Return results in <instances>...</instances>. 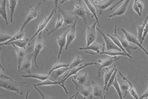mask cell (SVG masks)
<instances>
[{
  "mask_svg": "<svg viewBox=\"0 0 148 99\" xmlns=\"http://www.w3.org/2000/svg\"><path fill=\"white\" fill-rule=\"evenodd\" d=\"M86 99V98H84V99Z\"/></svg>",
  "mask_w": 148,
  "mask_h": 99,
  "instance_id": "cell-52",
  "label": "cell"
},
{
  "mask_svg": "<svg viewBox=\"0 0 148 99\" xmlns=\"http://www.w3.org/2000/svg\"><path fill=\"white\" fill-rule=\"evenodd\" d=\"M119 59L120 57H109L104 59H99L97 62L98 70L99 73L101 71V69L103 68H108Z\"/></svg>",
  "mask_w": 148,
  "mask_h": 99,
  "instance_id": "cell-14",
  "label": "cell"
},
{
  "mask_svg": "<svg viewBox=\"0 0 148 99\" xmlns=\"http://www.w3.org/2000/svg\"><path fill=\"white\" fill-rule=\"evenodd\" d=\"M117 72H118V70H117V69H116V70H115L114 73L113 74V75H112V76L110 79L109 81L108 85H107V88H106V91H108L110 87V86H112V84H113V83L114 82L115 79L116 78V74H117Z\"/></svg>",
  "mask_w": 148,
  "mask_h": 99,
  "instance_id": "cell-42",
  "label": "cell"
},
{
  "mask_svg": "<svg viewBox=\"0 0 148 99\" xmlns=\"http://www.w3.org/2000/svg\"><path fill=\"white\" fill-rule=\"evenodd\" d=\"M69 66V64H66V63H55L52 68L50 69L49 72L48 73L49 76H51V74L53 73L54 71L57 70H59L62 68H68Z\"/></svg>",
  "mask_w": 148,
  "mask_h": 99,
  "instance_id": "cell-37",
  "label": "cell"
},
{
  "mask_svg": "<svg viewBox=\"0 0 148 99\" xmlns=\"http://www.w3.org/2000/svg\"><path fill=\"white\" fill-rule=\"evenodd\" d=\"M28 42L24 39H21V40H17L16 41L12 42L11 43H8L6 44H5L4 46H8V45H11L12 46H15L17 48H19L21 49H26V47L27 46Z\"/></svg>",
  "mask_w": 148,
  "mask_h": 99,
  "instance_id": "cell-31",
  "label": "cell"
},
{
  "mask_svg": "<svg viewBox=\"0 0 148 99\" xmlns=\"http://www.w3.org/2000/svg\"><path fill=\"white\" fill-rule=\"evenodd\" d=\"M97 31L99 32V33L101 34L103 40H104V44L106 45V50L107 51H119V52H122L121 49L118 46H116L115 44L108 37L107 34H106L105 33H103L101 30H100L98 28H97Z\"/></svg>",
  "mask_w": 148,
  "mask_h": 99,
  "instance_id": "cell-12",
  "label": "cell"
},
{
  "mask_svg": "<svg viewBox=\"0 0 148 99\" xmlns=\"http://www.w3.org/2000/svg\"><path fill=\"white\" fill-rule=\"evenodd\" d=\"M148 98V90H147V91L144 93L140 97V99H147Z\"/></svg>",
  "mask_w": 148,
  "mask_h": 99,
  "instance_id": "cell-47",
  "label": "cell"
},
{
  "mask_svg": "<svg viewBox=\"0 0 148 99\" xmlns=\"http://www.w3.org/2000/svg\"><path fill=\"white\" fill-rule=\"evenodd\" d=\"M14 80H0V87L2 89H5L8 91H12L14 93L18 94L20 96L23 95V91L18 86H17L15 84V81Z\"/></svg>",
  "mask_w": 148,
  "mask_h": 99,
  "instance_id": "cell-3",
  "label": "cell"
},
{
  "mask_svg": "<svg viewBox=\"0 0 148 99\" xmlns=\"http://www.w3.org/2000/svg\"><path fill=\"white\" fill-rule=\"evenodd\" d=\"M148 14L145 18V20L144 21V22L141 24V25H139L136 27L137 28V31H138V38L139 40L140 41V43H141V41H142V38H143V33L144 31V29L145 26L148 22Z\"/></svg>",
  "mask_w": 148,
  "mask_h": 99,
  "instance_id": "cell-33",
  "label": "cell"
},
{
  "mask_svg": "<svg viewBox=\"0 0 148 99\" xmlns=\"http://www.w3.org/2000/svg\"><path fill=\"white\" fill-rule=\"evenodd\" d=\"M147 90H148V88H147Z\"/></svg>",
  "mask_w": 148,
  "mask_h": 99,
  "instance_id": "cell-53",
  "label": "cell"
},
{
  "mask_svg": "<svg viewBox=\"0 0 148 99\" xmlns=\"http://www.w3.org/2000/svg\"><path fill=\"white\" fill-rule=\"evenodd\" d=\"M78 19L79 18L77 17L74 24L71 26V28L69 29L67 31V34L66 37L67 43L65 48V49L66 51H67L69 46L72 43V42L74 41L76 38V26H77V23Z\"/></svg>",
  "mask_w": 148,
  "mask_h": 99,
  "instance_id": "cell-13",
  "label": "cell"
},
{
  "mask_svg": "<svg viewBox=\"0 0 148 99\" xmlns=\"http://www.w3.org/2000/svg\"><path fill=\"white\" fill-rule=\"evenodd\" d=\"M7 2L6 0L1 1V5H0V14L2 18L4 20L6 24L8 25V20L7 16Z\"/></svg>",
  "mask_w": 148,
  "mask_h": 99,
  "instance_id": "cell-29",
  "label": "cell"
},
{
  "mask_svg": "<svg viewBox=\"0 0 148 99\" xmlns=\"http://www.w3.org/2000/svg\"><path fill=\"white\" fill-rule=\"evenodd\" d=\"M83 63H84V60L83 59L82 57L80 55H77L72 61V62L71 64H69V66L68 68V71L75 67L79 66L80 65L83 64Z\"/></svg>",
  "mask_w": 148,
  "mask_h": 99,
  "instance_id": "cell-36",
  "label": "cell"
},
{
  "mask_svg": "<svg viewBox=\"0 0 148 99\" xmlns=\"http://www.w3.org/2000/svg\"><path fill=\"white\" fill-rule=\"evenodd\" d=\"M116 67L114 66L112 68H106L105 72L104 73V90L105 92L106 91V88L108 85V82L110 79L113 74L115 70H116Z\"/></svg>",
  "mask_w": 148,
  "mask_h": 99,
  "instance_id": "cell-24",
  "label": "cell"
},
{
  "mask_svg": "<svg viewBox=\"0 0 148 99\" xmlns=\"http://www.w3.org/2000/svg\"><path fill=\"white\" fill-rule=\"evenodd\" d=\"M121 31L123 32V33L124 34V36H125V38L128 40L129 43H132L133 44H134L135 45H136V46L139 47L141 50L146 54V55L148 57V51L145 49V48L141 45L140 41L138 40V37H136V36L134 35L133 34H132L129 32H128V31H127L126 29H125L124 28H121Z\"/></svg>",
  "mask_w": 148,
  "mask_h": 99,
  "instance_id": "cell-7",
  "label": "cell"
},
{
  "mask_svg": "<svg viewBox=\"0 0 148 99\" xmlns=\"http://www.w3.org/2000/svg\"><path fill=\"white\" fill-rule=\"evenodd\" d=\"M41 3H38L35 7H32L30 9L29 13L27 15V17L23 22L20 29L22 31H25V28L27 25L31 22L32 20L36 19L40 14V8Z\"/></svg>",
  "mask_w": 148,
  "mask_h": 99,
  "instance_id": "cell-5",
  "label": "cell"
},
{
  "mask_svg": "<svg viewBox=\"0 0 148 99\" xmlns=\"http://www.w3.org/2000/svg\"><path fill=\"white\" fill-rule=\"evenodd\" d=\"M88 77L89 76L88 73H79L77 74L76 75H74L73 79L79 84L82 85H84L87 81Z\"/></svg>",
  "mask_w": 148,
  "mask_h": 99,
  "instance_id": "cell-30",
  "label": "cell"
},
{
  "mask_svg": "<svg viewBox=\"0 0 148 99\" xmlns=\"http://www.w3.org/2000/svg\"><path fill=\"white\" fill-rule=\"evenodd\" d=\"M121 87L122 92H124L123 98H124L126 96V95H127V92H128V91H129V84H128V83H127L126 81L124 80V83L121 85Z\"/></svg>",
  "mask_w": 148,
  "mask_h": 99,
  "instance_id": "cell-41",
  "label": "cell"
},
{
  "mask_svg": "<svg viewBox=\"0 0 148 99\" xmlns=\"http://www.w3.org/2000/svg\"><path fill=\"white\" fill-rule=\"evenodd\" d=\"M29 92H30V90H28L27 91V94H26V98H25V99H28V96H29Z\"/></svg>",
  "mask_w": 148,
  "mask_h": 99,
  "instance_id": "cell-48",
  "label": "cell"
},
{
  "mask_svg": "<svg viewBox=\"0 0 148 99\" xmlns=\"http://www.w3.org/2000/svg\"><path fill=\"white\" fill-rule=\"evenodd\" d=\"M118 37L119 38V40H121V45L123 47V48L125 49V51H126V52L128 53V54H129L130 55L132 56V53L131 51L133 50H136L138 49V47L136 46H133L132 45L130 44V43L128 42L127 39L125 38V36H119L118 35Z\"/></svg>",
  "mask_w": 148,
  "mask_h": 99,
  "instance_id": "cell-23",
  "label": "cell"
},
{
  "mask_svg": "<svg viewBox=\"0 0 148 99\" xmlns=\"http://www.w3.org/2000/svg\"><path fill=\"white\" fill-rule=\"evenodd\" d=\"M53 85H59L61 86L62 88L63 89V90H64L65 93L67 94H69V91H68L66 87L65 86L64 83H63L61 80L60 81H58V80H55L52 79V78H50L49 79L46 80L44 81L41 82L40 84H34V86H53Z\"/></svg>",
  "mask_w": 148,
  "mask_h": 99,
  "instance_id": "cell-16",
  "label": "cell"
},
{
  "mask_svg": "<svg viewBox=\"0 0 148 99\" xmlns=\"http://www.w3.org/2000/svg\"><path fill=\"white\" fill-rule=\"evenodd\" d=\"M72 81L75 85V90H77V93L80 94L84 98L90 99H92V92L90 91V89L89 87L79 84L73 79H72Z\"/></svg>",
  "mask_w": 148,
  "mask_h": 99,
  "instance_id": "cell-11",
  "label": "cell"
},
{
  "mask_svg": "<svg viewBox=\"0 0 148 99\" xmlns=\"http://www.w3.org/2000/svg\"><path fill=\"white\" fill-rule=\"evenodd\" d=\"M78 95H79V93H76V94H75V96L74 97V99H77V97H78Z\"/></svg>",
  "mask_w": 148,
  "mask_h": 99,
  "instance_id": "cell-49",
  "label": "cell"
},
{
  "mask_svg": "<svg viewBox=\"0 0 148 99\" xmlns=\"http://www.w3.org/2000/svg\"><path fill=\"white\" fill-rule=\"evenodd\" d=\"M34 58L33 57V53L31 54H28L27 55L24 61H23L21 66L20 69L18 71L21 70H29L32 66V59Z\"/></svg>",
  "mask_w": 148,
  "mask_h": 99,
  "instance_id": "cell-28",
  "label": "cell"
},
{
  "mask_svg": "<svg viewBox=\"0 0 148 99\" xmlns=\"http://www.w3.org/2000/svg\"><path fill=\"white\" fill-rule=\"evenodd\" d=\"M34 89L36 90V91L37 92V93L39 94V95H40V99H53L49 97H48V96H47L46 94H45L43 92H42V91L40 90L36 86H34Z\"/></svg>",
  "mask_w": 148,
  "mask_h": 99,
  "instance_id": "cell-43",
  "label": "cell"
},
{
  "mask_svg": "<svg viewBox=\"0 0 148 99\" xmlns=\"http://www.w3.org/2000/svg\"><path fill=\"white\" fill-rule=\"evenodd\" d=\"M67 71H68V68H62V69H60L59 70H57L54 71L53 73H52L53 74V76L54 77V80H56V79L59 78L60 76H61L62 74H63L64 73L67 72Z\"/></svg>",
  "mask_w": 148,
  "mask_h": 99,
  "instance_id": "cell-40",
  "label": "cell"
},
{
  "mask_svg": "<svg viewBox=\"0 0 148 99\" xmlns=\"http://www.w3.org/2000/svg\"><path fill=\"white\" fill-rule=\"evenodd\" d=\"M91 86L92 88V99H103L105 95L104 87L97 84L94 81H91Z\"/></svg>",
  "mask_w": 148,
  "mask_h": 99,
  "instance_id": "cell-10",
  "label": "cell"
},
{
  "mask_svg": "<svg viewBox=\"0 0 148 99\" xmlns=\"http://www.w3.org/2000/svg\"><path fill=\"white\" fill-rule=\"evenodd\" d=\"M98 64L97 63H93V62H90V63H84V64H82L81 65V66H77V67H75L73 69L69 70L67 72V74H66V75H65L63 78L61 80V81L64 83L65 81L67 80L71 77V76H74V75H76L77 74H78L79 72L82 70L83 69H84L85 68L88 67V66H97Z\"/></svg>",
  "mask_w": 148,
  "mask_h": 99,
  "instance_id": "cell-9",
  "label": "cell"
},
{
  "mask_svg": "<svg viewBox=\"0 0 148 99\" xmlns=\"http://www.w3.org/2000/svg\"><path fill=\"white\" fill-rule=\"evenodd\" d=\"M117 29V25H116L115 26L114 33V34H108L107 36L111 40H113V42L115 44L116 46H118L121 49L123 52H124V53H125V54H128V55H129V54H128V53L126 52V51H125V49L123 48V47L122 45H121V40H120L119 37H118V34H117V29Z\"/></svg>",
  "mask_w": 148,
  "mask_h": 99,
  "instance_id": "cell-26",
  "label": "cell"
},
{
  "mask_svg": "<svg viewBox=\"0 0 148 99\" xmlns=\"http://www.w3.org/2000/svg\"><path fill=\"white\" fill-rule=\"evenodd\" d=\"M133 9L134 10V11L135 12L138 14V15L139 16H141V12H140V9L139 8V7L137 6L136 3V2H135V0L134 1L133 5Z\"/></svg>",
  "mask_w": 148,
  "mask_h": 99,
  "instance_id": "cell-44",
  "label": "cell"
},
{
  "mask_svg": "<svg viewBox=\"0 0 148 99\" xmlns=\"http://www.w3.org/2000/svg\"><path fill=\"white\" fill-rule=\"evenodd\" d=\"M14 48V50L15 51V53L16 54L17 59V63H18V66L17 69L18 70H20L21 66L25 59L27 54H26V51L25 49H21L19 48H17L16 46H12Z\"/></svg>",
  "mask_w": 148,
  "mask_h": 99,
  "instance_id": "cell-20",
  "label": "cell"
},
{
  "mask_svg": "<svg viewBox=\"0 0 148 99\" xmlns=\"http://www.w3.org/2000/svg\"><path fill=\"white\" fill-rule=\"evenodd\" d=\"M67 31L64 32L61 36H60L57 39V44L59 46V52L58 54V59H60L61 55L62 54L63 50L64 48H66V43H67Z\"/></svg>",
  "mask_w": 148,
  "mask_h": 99,
  "instance_id": "cell-21",
  "label": "cell"
},
{
  "mask_svg": "<svg viewBox=\"0 0 148 99\" xmlns=\"http://www.w3.org/2000/svg\"><path fill=\"white\" fill-rule=\"evenodd\" d=\"M12 37V36L4 32L1 31L0 33V39H1V43H3L8 42L11 40Z\"/></svg>",
  "mask_w": 148,
  "mask_h": 99,
  "instance_id": "cell-39",
  "label": "cell"
},
{
  "mask_svg": "<svg viewBox=\"0 0 148 99\" xmlns=\"http://www.w3.org/2000/svg\"><path fill=\"white\" fill-rule=\"evenodd\" d=\"M84 53H87L88 54H90L92 55H101V54H105L108 55L109 57H118V56H124V57H127L129 58H132V57L130 55H128L127 54H125L123 52H119V51H104L101 53H98V54H95L93 52H90L88 51H84Z\"/></svg>",
  "mask_w": 148,
  "mask_h": 99,
  "instance_id": "cell-19",
  "label": "cell"
},
{
  "mask_svg": "<svg viewBox=\"0 0 148 99\" xmlns=\"http://www.w3.org/2000/svg\"><path fill=\"white\" fill-rule=\"evenodd\" d=\"M25 36V31H22L20 29L18 32H17L16 33L14 34V36H12V37L11 40H8L6 43H1V46H4L5 44H6L8 43H11L14 41L17 40H21V39H23V37Z\"/></svg>",
  "mask_w": 148,
  "mask_h": 99,
  "instance_id": "cell-32",
  "label": "cell"
},
{
  "mask_svg": "<svg viewBox=\"0 0 148 99\" xmlns=\"http://www.w3.org/2000/svg\"><path fill=\"white\" fill-rule=\"evenodd\" d=\"M83 2L86 4V6L87 7L89 11V12L93 15V16H94L95 19L96 20V22L98 23V27H101L99 20V18H98V16H97V11L96 7L95 6V5L91 1L84 0V1H83Z\"/></svg>",
  "mask_w": 148,
  "mask_h": 99,
  "instance_id": "cell-22",
  "label": "cell"
},
{
  "mask_svg": "<svg viewBox=\"0 0 148 99\" xmlns=\"http://www.w3.org/2000/svg\"><path fill=\"white\" fill-rule=\"evenodd\" d=\"M112 86H113L114 87L116 93H117L118 96H119V99H124L123 98V93H122V91H121V85H120V84H119V82H118L116 78L115 79L113 83Z\"/></svg>",
  "mask_w": 148,
  "mask_h": 99,
  "instance_id": "cell-38",
  "label": "cell"
},
{
  "mask_svg": "<svg viewBox=\"0 0 148 99\" xmlns=\"http://www.w3.org/2000/svg\"><path fill=\"white\" fill-rule=\"evenodd\" d=\"M148 33V22L145 26V29H144V33H143V38H142V41H141V43H143L144 40L145 39V37Z\"/></svg>",
  "mask_w": 148,
  "mask_h": 99,
  "instance_id": "cell-46",
  "label": "cell"
},
{
  "mask_svg": "<svg viewBox=\"0 0 148 99\" xmlns=\"http://www.w3.org/2000/svg\"><path fill=\"white\" fill-rule=\"evenodd\" d=\"M106 45L105 44H99L97 42H94L90 44L88 46H85V47H81L78 49L79 51H92L95 54L101 53L103 52H104L106 50Z\"/></svg>",
  "mask_w": 148,
  "mask_h": 99,
  "instance_id": "cell-17",
  "label": "cell"
},
{
  "mask_svg": "<svg viewBox=\"0 0 148 99\" xmlns=\"http://www.w3.org/2000/svg\"><path fill=\"white\" fill-rule=\"evenodd\" d=\"M135 2L136 3L137 6H138L139 8L140 9V12H141V13H142L143 10L144 8V4H143V2L141 1H140V0H135Z\"/></svg>",
  "mask_w": 148,
  "mask_h": 99,
  "instance_id": "cell-45",
  "label": "cell"
},
{
  "mask_svg": "<svg viewBox=\"0 0 148 99\" xmlns=\"http://www.w3.org/2000/svg\"><path fill=\"white\" fill-rule=\"evenodd\" d=\"M106 95H104V99H106Z\"/></svg>",
  "mask_w": 148,
  "mask_h": 99,
  "instance_id": "cell-51",
  "label": "cell"
},
{
  "mask_svg": "<svg viewBox=\"0 0 148 99\" xmlns=\"http://www.w3.org/2000/svg\"><path fill=\"white\" fill-rule=\"evenodd\" d=\"M59 11L64 20V26H72L75 22L77 17L75 16L73 11H66L62 9L60 7H58Z\"/></svg>",
  "mask_w": 148,
  "mask_h": 99,
  "instance_id": "cell-8",
  "label": "cell"
},
{
  "mask_svg": "<svg viewBox=\"0 0 148 99\" xmlns=\"http://www.w3.org/2000/svg\"><path fill=\"white\" fill-rule=\"evenodd\" d=\"M94 4L99 12V14L101 15L108 8L111 6L114 1H91Z\"/></svg>",
  "mask_w": 148,
  "mask_h": 99,
  "instance_id": "cell-18",
  "label": "cell"
},
{
  "mask_svg": "<svg viewBox=\"0 0 148 99\" xmlns=\"http://www.w3.org/2000/svg\"><path fill=\"white\" fill-rule=\"evenodd\" d=\"M8 2L9 3V8L10 10V20H11V22L12 23L14 20V13L15 12L16 8L18 5V1L10 0V1H8Z\"/></svg>",
  "mask_w": 148,
  "mask_h": 99,
  "instance_id": "cell-34",
  "label": "cell"
},
{
  "mask_svg": "<svg viewBox=\"0 0 148 99\" xmlns=\"http://www.w3.org/2000/svg\"><path fill=\"white\" fill-rule=\"evenodd\" d=\"M44 44H45V40L42 37V33H40L37 36L36 43L34 46V52L32 53L34 65L37 69H40V66H38V64L37 63V58L40 52L43 49Z\"/></svg>",
  "mask_w": 148,
  "mask_h": 99,
  "instance_id": "cell-2",
  "label": "cell"
},
{
  "mask_svg": "<svg viewBox=\"0 0 148 99\" xmlns=\"http://www.w3.org/2000/svg\"><path fill=\"white\" fill-rule=\"evenodd\" d=\"M130 0L124 1L123 3L119 7V8L116 10H115V11L113 13L110 14L108 16V20H110V18L119 17V16H121L124 15L125 13H126V12L128 10V6L130 4Z\"/></svg>",
  "mask_w": 148,
  "mask_h": 99,
  "instance_id": "cell-15",
  "label": "cell"
},
{
  "mask_svg": "<svg viewBox=\"0 0 148 99\" xmlns=\"http://www.w3.org/2000/svg\"><path fill=\"white\" fill-rule=\"evenodd\" d=\"M97 22L95 21L90 26H87L86 29V46L95 42L97 37Z\"/></svg>",
  "mask_w": 148,
  "mask_h": 99,
  "instance_id": "cell-4",
  "label": "cell"
},
{
  "mask_svg": "<svg viewBox=\"0 0 148 99\" xmlns=\"http://www.w3.org/2000/svg\"><path fill=\"white\" fill-rule=\"evenodd\" d=\"M63 26H64V20H63V18L61 14H59L58 16V18L56 22L54 29H52V31H51L50 32H49L47 35L48 36L51 35L52 33H53L55 31H57V30H58Z\"/></svg>",
  "mask_w": 148,
  "mask_h": 99,
  "instance_id": "cell-35",
  "label": "cell"
},
{
  "mask_svg": "<svg viewBox=\"0 0 148 99\" xmlns=\"http://www.w3.org/2000/svg\"><path fill=\"white\" fill-rule=\"evenodd\" d=\"M55 5H54V8H53L51 13H50L49 15L47 16L46 17H45V18H43V20L39 23L38 25V27H37V29L36 31V32L34 33L33 36L28 40V42L29 43L31 42L32 40H34V38H35L36 37H37V36L40 34V33H42V31L47 27V25H48L49 22H50V20L52 18V17H53L54 14L57 12V10L58 9V1H55Z\"/></svg>",
  "mask_w": 148,
  "mask_h": 99,
  "instance_id": "cell-1",
  "label": "cell"
},
{
  "mask_svg": "<svg viewBox=\"0 0 148 99\" xmlns=\"http://www.w3.org/2000/svg\"><path fill=\"white\" fill-rule=\"evenodd\" d=\"M73 12L76 17L82 18L84 20L85 24L86 25H87V15L89 13L86 10L84 7L83 6L81 1H77V2L74 4V9L73 10Z\"/></svg>",
  "mask_w": 148,
  "mask_h": 99,
  "instance_id": "cell-6",
  "label": "cell"
},
{
  "mask_svg": "<svg viewBox=\"0 0 148 99\" xmlns=\"http://www.w3.org/2000/svg\"><path fill=\"white\" fill-rule=\"evenodd\" d=\"M75 96V94H74V95H73L71 98H69L68 99H73Z\"/></svg>",
  "mask_w": 148,
  "mask_h": 99,
  "instance_id": "cell-50",
  "label": "cell"
},
{
  "mask_svg": "<svg viewBox=\"0 0 148 99\" xmlns=\"http://www.w3.org/2000/svg\"><path fill=\"white\" fill-rule=\"evenodd\" d=\"M22 77L24 78H32V79L39 80L42 82L51 78H50V76H49L48 74H27V75H23Z\"/></svg>",
  "mask_w": 148,
  "mask_h": 99,
  "instance_id": "cell-27",
  "label": "cell"
},
{
  "mask_svg": "<svg viewBox=\"0 0 148 99\" xmlns=\"http://www.w3.org/2000/svg\"><path fill=\"white\" fill-rule=\"evenodd\" d=\"M119 74L121 75V78L123 79V80L126 81L129 84V92L130 93V95L134 99H140V97H139V96L138 95V93H137L135 87L133 85V84L131 83V81L130 80H129L127 79V78L124 75H123L122 74L121 71L119 72Z\"/></svg>",
  "mask_w": 148,
  "mask_h": 99,
  "instance_id": "cell-25",
  "label": "cell"
}]
</instances>
